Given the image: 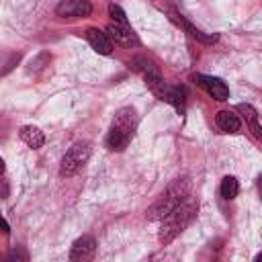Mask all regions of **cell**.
<instances>
[{"instance_id":"obj_1","label":"cell","mask_w":262,"mask_h":262,"mask_svg":"<svg viewBox=\"0 0 262 262\" xmlns=\"http://www.w3.org/2000/svg\"><path fill=\"white\" fill-rule=\"evenodd\" d=\"M135 127H137L135 108H131V106L119 108L113 117V123H111L108 135H106V147L111 151H123L129 145V141L135 133Z\"/></svg>"},{"instance_id":"obj_2","label":"cell","mask_w":262,"mask_h":262,"mask_svg":"<svg viewBox=\"0 0 262 262\" xmlns=\"http://www.w3.org/2000/svg\"><path fill=\"white\" fill-rule=\"evenodd\" d=\"M196 209H199V205H196L190 196H186L176 209H172V211L162 219V225H160V231H158V239H160L164 246L170 244L178 233H182V231L186 229V225L192 221Z\"/></svg>"},{"instance_id":"obj_3","label":"cell","mask_w":262,"mask_h":262,"mask_svg":"<svg viewBox=\"0 0 262 262\" xmlns=\"http://www.w3.org/2000/svg\"><path fill=\"white\" fill-rule=\"evenodd\" d=\"M186 196H190V180L188 178H178L174 184L168 186V190L147 209V219L151 221H162L172 209H176Z\"/></svg>"},{"instance_id":"obj_4","label":"cell","mask_w":262,"mask_h":262,"mask_svg":"<svg viewBox=\"0 0 262 262\" xmlns=\"http://www.w3.org/2000/svg\"><path fill=\"white\" fill-rule=\"evenodd\" d=\"M133 70H137V72L143 76L147 88H149L160 100H164V94H166V86H168V84L164 82V78H162L160 70L154 66V61L147 59V57H135V59H133Z\"/></svg>"},{"instance_id":"obj_5","label":"cell","mask_w":262,"mask_h":262,"mask_svg":"<svg viewBox=\"0 0 262 262\" xmlns=\"http://www.w3.org/2000/svg\"><path fill=\"white\" fill-rule=\"evenodd\" d=\"M90 158V143L88 141H80V143H74L61 158V164H59V174L61 176H74Z\"/></svg>"},{"instance_id":"obj_6","label":"cell","mask_w":262,"mask_h":262,"mask_svg":"<svg viewBox=\"0 0 262 262\" xmlns=\"http://www.w3.org/2000/svg\"><path fill=\"white\" fill-rule=\"evenodd\" d=\"M192 80L196 82V86H201L211 98L215 100H227L229 98V88L225 86V82L221 78H215V76H205V74H194Z\"/></svg>"},{"instance_id":"obj_7","label":"cell","mask_w":262,"mask_h":262,"mask_svg":"<svg viewBox=\"0 0 262 262\" xmlns=\"http://www.w3.org/2000/svg\"><path fill=\"white\" fill-rule=\"evenodd\" d=\"M55 14L61 18H74V16H90L92 4L88 0H61L55 6Z\"/></svg>"},{"instance_id":"obj_8","label":"cell","mask_w":262,"mask_h":262,"mask_svg":"<svg viewBox=\"0 0 262 262\" xmlns=\"http://www.w3.org/2000/svg\"><path fill=\"white\" fill-rule=\"evenodd\" d=\"M108 35L111 41L123 45V47H137L139 45V39L135 35V31L129 27V25H117V23H111L104 31Z\"/></svg>"},{"instance_id":"obj_9","label":"cell","mask_w":262,"mask_h":262,"mask_svg":"<svg viewBox=\"0 0 262 262\" xmlns=\"http://www.w3.org/2000/svg\"><path fill=\"white\" fill-rule=\"evenodd\" d=\"M94 252H96V242L92 235H80L74 244H72V250H70V260L72 262H84V260H90L94 258Z\"/></svg>"},{"instance_id":"obj_10","label":"cell","mask_w":262,"mask_h":262,"mask_svg":"<svg viewBox=\"0 0 262 262\" xmlns=\"http://www.w3.org/2000/svg\"><path fill=\"white\" fill-rule=\"evenodd\" d=\"M86 39H88L90 47H92L96 53H100V55H111V51H113V41L108 39V35H106L104 31H100V29H96V27H90V29L86 31Z\"/></svg>"},{"instance_id":"obj_11","label":"cell","mask_w":262,"mask_h":262,"mask_svg":"<svg viewBox=\"0 0 262 262\" xmlns=\"http://www.w3.org/2000/svg\"><path fill=\"white\" fill-rule=\"evenodd\" d=\"M172 18L178 23V25H182L184 27V31L192 37V39H196V41H201V43H205V45H211V43H215L219 37L217 35H213V33H203L201 29H196L190 20H186L182 14H178V12H172Z\"/></svg>"},{"instance_id":"obj_12","label":"cell","mask_w":262,"mask_h":262,"mask_svg":"<svg viewBox=\"0 0 262 262\" xmlns=\"http://www.w3.org/2000/svg\"><path fill=\"white\" fill-rule=\"evenodd\" d=\"M164 102L172 104L180 115L186 108V90L182 86H166V94H164Z\"/></svg>"},{"instance_id":"obj_13","label":"cell","mask_w":262,"mask_h":262,"mask_svg":"<svg viewBox=\"0 0 262 262\" xmlns=\"http://www.w3.org/2000/svg\"><path fill=\"white\" fill-rule=\"evenodd\" d=\"M215 123H217V127H219L223 133H235V131H239V127H242L239 117H237L235 113H231V111H219Z\"/></svg>"},{"instance_id":"obj_14","label":"cell","mask_w":262,"mask_h":262,"mask_svg":"<svg viewBox=\"0 0 262 262\" xmlns=\"http://www.w3.org/2000/svg\"><path fill=\"white\" fill-rule=\"evenodd\" d=\"M18 135H20V139H23L29 147H33V149H39V147L45 143L43 131H41L39 127H35V125H25V127H20Z\"/></svg>"},{"instance_id":"obj_15","label":"cell","mask_w":262,"mask_h":262,"mask_svg":"<svg viewBox=\"0 0 262 262\" xmlns=\"http://www.w3.org/2000/svg\"><path fill=\"white\" fill-rule=\"evenodd\" d=\"M237 111L244 113V117L248 119V123H250V127H252V131H254V135L260 139V137H262V129H260V125H258V113H256V108H254L252 104H239Z\"/></svg>"},{"instance_id":"obj_16","label":"cell","mask_w":262,"mask_h":262,"mask_svg":"<svg viewBox=\"0 0 262 262\" xmlns=\"http://www.w3.org/2000/svg\"><path fill=\"white\" fill-rule=\"evenodd\" d=\"M237 192H239L237 178H235V176H225V178L221 180V196H223L225 201H231V199L237 196Z\"/></svg>"},{"instance_id":"obj_17","label":"cell","mask_w":262,"mask_h":262,"mask_svg":"<svg viewBox=\"0 0 262 262\" xmlns=\"http://www.w3.org/2000/svg\"><path fill=\"white\" fill-rule=\"evenodd\" d=\"M108 14H111L113 23H117V25H129L127 14H125V10L119 4H108Z\"/></svg>"},{"instance_id":"obj_18","label":"cell","mask_w":262,"mask_h":262,"mask_svg":"<svg viewBox=\"0 0 262 262\" xmlns=\"http://www.w3.org/2000/svg\"><path fill=\"white\" fill-rule=\"evenodd\" d=\"M43 61H49V55H47V53H41V55H37V59H31L29 70H39V68H43V66H41Z\"/></svg>"},{"instance_id":"obj_19","label":"cell","mask_w":262,"mask_h":262,"mask_svg":"<svg viewBox=\"0 0 262 262\" xmlns=\"http://www.w3.org/2000/svg\"><path fill=\"white\" fill-rule=\"evenodd\" d=\"M8 258L12 260V258H27V254H23V252H16V250H12L10 254H8Z\"/></svg>"},{"instance_id":"obj_20","label":"cell","mask_w":262,"mask_h":262,"mask_svg":"<svg viewBox=\"0 0 262 262\" xmlns=\"http://www.w3.org/2000/svg\"><path fill=\"white\" fill-rule=\"evenodd\" d=\"M0 231H2V233H8V231H10V229H8V223H6L2 217H0Z\"/></svg>"},{"instance_id":"obj_21","label":"cell","mask_w":262,"mask_h":262,"mask_svg":"<svg viewBox=\"0 0 262 262\" xmlns=\"http://www.w3.org/2000/svg\"><path fill=\"white\" fill-rule=\"evenodd\" d=\"M4 168H6V166H4V160H2V158H0V176H2V174H4Z\"/></svg>"}]
</instances>
